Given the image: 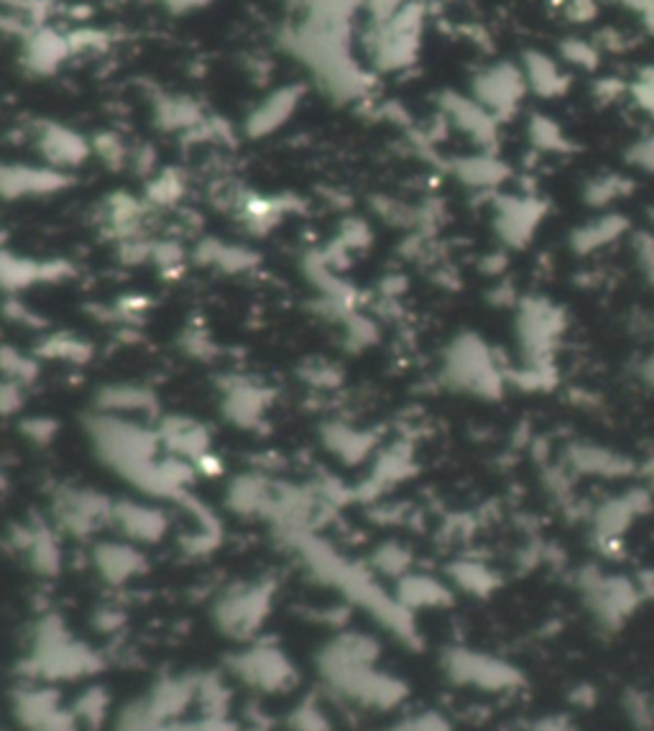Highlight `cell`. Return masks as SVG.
Returning <instances> with one entry per match:
<instances>
[{
    "label": "cell",
    "mask_w": 654,
    "mask_h": 731,
    "mask_svg": "<svg viewBox=\"0 0 654 731\" xmlns=\"http://www.w3.org/2000/svg\"><path fill=\"white\" fill-rule=\"evenodd\" d=\"M84 432H88L100 461L121 479H126L131 486H136L138 492L154 496V499L174 502L182 496L164 473V448L154 425L92 409L84 417Z\"/></svg>",
    "instance_id": "obj_1"
},
{
    "label": "cell",
    "mask_w": 654,
    "mask_h": 731,
    "mask_svg": "<svg viewBox=\"0 0 654 731\" xmlns=\"http://www.w3.org/2000/svg\"><path fill=\"white\" fill-rule=\"evenodd\" d=\"M376 663L379 644L358 632L338 634L317 652V673L335 698L361 709L384 711L402 701L407 686Z\"/></svg>",
    "instance_id": "obj_2"
},
{
    "label": "cell",
    "mask_w": 654,
    "mask_h": 731,
    "mask_svg": "<svg viewBox=\"0 0 654 731\" xmlns=\"http://www.w3.org/2000/svg\"><path fill=\"white\" fill-rule=\"evenodd\" d=\"M422 31L425 5L419 0H411L388 21L371 23L363 46L373 67L381 69V72H399V69L415 65L419 46H422Z\"/></svg>",
    "instance_id": "obj_3"
},
{
    "label": "cell",
    "mask_w": 654,
    "mask_h": 731,
    "mask_svg": "<svg viewBox=\"0 0 654 731\" xmlns=\"http://www.w3.org/2000/svg\"><path fill=\"white\" fill-rule=\"evenodd\" d=\"M274 588L271 583H238L225 591L213 606L215 625L233 640H251L271 611Z\"/></svg>",
    "instance_id": "obj_4"
},
{
    "label": "cell",
    "mask_w": 654,
    "mask_h": 731,
    "mask_svg": "<svg viewBox=\"0 0 654 731\" xmlns=\"http://www.w3.org/2000/svg\"><path fill=\"white\" fill-rule=\"evenodd\" d=\"M34 663L38 673L49 678H75L95 667V655L84 644L75 642L57 619H46L38 632Z\"/></svg>",
    "instance_id": "obj_5"
},
{
    "label": "cell",
    "mask_w": 654,
    "mask_h": 731,
    "mask_svg": "<svg viewBox=\"0 0 654 731\" xmlns=\"http://www.w3.org/2000/svg\"><path fill=\"white\" fill-rule=\"evenodd\" d=\"M233 673L246 686L263 690V694H282L297 681L292 660L274 644H251L248 650L238 652L233 657Z\"/></svg>",
    "instance_id": "obj_6"
},
{
    "label": "cell",
    "mask_w": 654,
    "mask_h": 731,
    "mask_svg": "<svg viewBox=\"0 0 654 731\" xmlns=\"http://www.w3.org/2000/svg\"><path fill=\"white\" fill-rule=\"evenodd\" d=\"M52 509L61 530L77 535V538H88V535L98 532L100 527L111 525L113 517V502L103 494L92 492V488H59L54 494Z\"/></svg>",
    "instance_id": "obj_7"
},
{
    "label": "cell",
    "mask_w": 654,
    "mask_h": 731,
    "mask_svg": "<svg viewBox=\"0 0 654 731\" xmlns=\"http://www.w3.org/2000/svg\"><path fill=\"white\" fill-rule=\"evenodd\" d=\"M525 95V75H521V67L511 65V61H498V65L481 69L476 80H473V100L496 121L511 119L519 111Z\"/></svg>",
    "instance_id": "obj_8"
},
{
    "label": "cell",
    "mask_w": 654,
    "mask_h": 731,
    "mask_svg": "<svg viewBox=\"0 0 654 731\" xmlns=\"http://www.w3.org/2000/svg\"><path fill=\"white\" fill-rule=\"evenodd\" d=\"M446 671L458 686L478 690H506L519 683V673L504 660L481 655V652L455 650L446 657Z\"/></svg>",
    "instance_id": "obj_9"
},
{
    "label": "cell",
    "mask_w": 654,
    "mask_h": 731,
    "mask_svg": "<svg viewBox=\"0 0 654 731\" xmlns=\"http://www.w3.org/2000/svg\"><path fill=\"white\" fill-rule=\"evenodd\" d=\"M448 373L453 376V384L478 394L496 392L498 384H501V373L496 371V363L490 361L484 344L476 338H461L450 348Z\"/></svg>",
    "instance_id": "obj_10"
},
{
    "label": "cell",
    "mask_w": 654,
    "mask_h": 731,
    "mask_svg": "<svg viewBox=\"0 0 654 731\" xmlns=\"http://www.w3.org/2000/svg\"><path fill=\"white\" fill-rule=\"evenodd\" d=\"M75 277V267L65 259L36 261L0 248V290L8 294L23 292L34 284H57Z\"/></svg>",
    "instance_id": "obj_11"
},
{
    "label": "cell",
    "mask_w": 654,
    "mask_h": 731,
    "mask_svg": "<svg viewBox=\"0 0 654 731\" xmlns=\"http://www.w3.org/2000/svg\"><path fill=\"white\" fill-rule=\"evenodd\" d=\"M583 594L594 617L604 627H617L636 606V588L619 575L598 573L596 578L583 583Z\"/></svg>",
    "instance_id": "obj_12"
},
{
    "label": "cell",
    "mask_w": 654,
    "mask_h": 731,
    "mask_svg": "<svg viewBox=\"0 0 654 731\" xmlns=\"http://www.w3.org/2000/svg\"><path fill=\"white\" fill-rule=\"evenodd\" d=\"M157 435L161 440V448L171 456L184 458L192 465L200 461L202 456L213 453V432L205 423L194 419L190 415H159Z\"/></svg>",
    "instance_id": "obj_13"
},
{
    "label": "cell",
    "mask_w": 654,
    "mask_h": 731,
    "mask_svg": "<svg viewBox=\"0 0 654 731\" xmlns=\"http://www.w3.org/2000/svg\"><path fill=\"white\" fill-rule=\"evenodd\" d=\"M69 184H72V175L54 167L0 165V198L3 200L44 198V194L61 192Z\"/></svg>",
    "instance_id": "obj_14"
},
{
    "label": "cell",
    "mask_w": 654,
    "mask_h": 731,
    "mask_svg": "<svg viewBox=\"0 0 654 731\" xmlns=\"http://www.w3.org/2000/svg\"><path fill=\"white\" fill-rule=\"evenodd\" d=\"M95 412L131 419H159L161 404L151 386L105 384L95 396Z\"/></svg>",
    "instance_id": "obj_15"
},
{
    "label": "cell",
    "mask_w": 654,
    "mask_h": 731,
    "mask_svg": "<svg viewBox=\"0 0 654 731\" xmlns=\"http://www.w3.org/2000/svg\"><path fill=\"white\" fill-rule=\"evenodd\" d=\"M111 525L119 527V532L128 542H159L167 535L169 519L164 515V509L154 507V504L144 502H113V517Z\"/></svg>",
    "instance_id": "obj_16"
},
{
    "label": "cell",
    "mask_w": 654,
    "mask_h": 731,
    "mask_svg": "<svg viewBox=\"0 0 654 731\" xmlns=\"http://www.w3.org/2000/svg\"><path fill=\"white\" fill-rule=\"evenodd\" d=\"M38 151L46 159V167L69 172V169L84 165V159L92 154V146L72 128L59 126V123H42L38 126Z\"/></svg>",
    "instance_id": "obj_17"
},
{
    "label": "cell",
    "mask_w": 654,
    "mask_h": 731,
    "mask_svg": "<svg viewBox=\"0 0 654 731\" xmlns=\"http://www.w3.org/2000/svg\"><path fill=\"white\" fill-rule=\"evenodd\" d=\"M221 392H223L221 409L228 423L244 427V430L261 423L263 412L269 407L267 389L246 379H228L223 381Z\"/></svg>",
    "instance_id": "obj_18"
},
{
    "label": "cell",
    "mask_w": 654,
    "mask_h": 731,
    "mask_svg": "<svg viewBox=\"0 0 654 731\" xmlns=\"http://www.w3.org/2000/svg\"><path fill=\"white\" fill-rule=\"evenodd\" d=\"M302 95H305V90H302L300 85H290V88H279L277 92H271L269 98H263L261 103L248 113L246 134L251 138L274 134L277 128H282L284 123L292 119Z\"/></svg>",
    "instance_id": "obj_19"
},
{
    "label": "cell",
    "mask_w": 654,
    "mask_h": 731,
    "mask_svg": "<svg viewBox=\"0 0 654 731\" xmlns=\"http://www.w3.org/2000/svg\"><path fill=\"white\" fill-rule=\"evenodd\" d=\"M92 563H95L100 578L113 583V586H121V583H128L138 573H144L146 558L134 542L111 540L100 542L95 552H92Z\"/></svg>",
    "instance_id": "obj_20"
},
{
    "label": "cell",
    "mask_w": 654,
    "mask_h": 731,
    "mask_svg": "<svg viewBox=\"0 0 654 731\" xmlns=\"http://www.w3.org/2000/svg\"><path fill=\"white\" fill-rule=\"evenodd\" d=\"M544 215V205L529 198H509L498 202V236L511 246H525Z\"/></svg>",
    "instance_id": "obj_21"
},
{
    "label": "cell",
    "mask_w": 654,
    "mask_h": 731,
    "mask_svg": "<svg viewBox=\"0 0 654 731\" xmlns=\"http://www.w3.org/2000/svg\"><path fill=\"white\" fill-rule=\"evenodd\" d=\"M442 113H446L448 121L461 128L465 136H471L473 142H478L481 146L494 144L498 121L488 111H484L473 98H461L448 92V95H442Z\"/></svg>",
    "instance_id": "obj_22"
},
{
    "label": "cell",
    "mask_w": 654,
    "mask_h": 731,
    "mask_svg": "<svg viewBox=\"0 0 654 731\" xmlns=\"http://www.w3.org/2000/svg\"><path fill=\"white\" fill-rule=\"evenodd\" d=\"M521 75H525L527 90H534L542 98L565 95L571 88V75L565 72L563 65L548 57L542 52H527L521 57Z\"/></svg>",
    "instance_id": "obj_23"
},
{
    "label": "cell",
    "mask_w": 654,
    "mask_h": 731,
    "mask_svg": "<svg viewBox=\"0 0 654 731\" xmlns=\"http://www.w3.org/2000/svg\"><path fill=\"white\" fill-rule=\"evenodd\" d=\"M146 200H136L131 194H113V198L105 200L103 205V223L111 236L119 240L126 238H138L144 228V217H146Z\"/></svg>",
    "instance_id": "obj_24"
},
{
    "label": "cell",
    "mask_w": 654,
    "mask_h": 731,
    "mask_svg": "<svg viewBox=\"0 0 654 731\" xmlns=\"http://www.w3.org/2000/svg\"><path fill=\"white\" fill-rule=\"evenodd\" d=\"M15 546L26 552L31 565H34L38 573L52 575V573L59 571V560H61L59 546H57V538H54V532L49 530V527H44V525L21 527Z\"/></svg>",
    "instance_id": "obj_25"
},
{
    "label": "cell",
    "mask_w": 654,
    "mask_h": 731,
    "mask_svg": "<svg viewBox=\"0 0 654 731\" xmlns=\"http://www.w3.org/2000/svg\"><path fill=\"white\" fill-rule=\"evenodd\" d=\"M194 261L202 263V267L210 269H221L228 271V274H238V271H246L256 267L259 256L253 251H248L244 246H233V244H223V240H202L194 251Z\"/></svg>",
    "instance_id": "obj_26"
},
{
    "label": "cell",
    "mask_w": 654,
    "mask_h": 731,
    "mask_svg": "<svg viewBox=\"0 0 654 731\" xmlns=\"http://www.w3.org/2000/svg\"><path fill=\"white\" fill-rule=\"evenodd\" d=\"M19 713L36 731H67L69 719L61 713L49 690H29L19 701Z\"/></svg>",
    "instance_id": "obj_27"
},
{
    "label": "cell",
    "mask_w": 654,
    "mask_h": 731,
    "mask_svg": "<svg viewBox=\"0 0 654 731\" xmlns=\"http://www.w3.org/2000/svg\"><path fill=\"white\" fill-rule=\"evenodd\" d=\"M38 361H61L72 366H84L95 356V346L75 333H52L36 346Z\"/></svg>",
    "instance_id": "obj_28"
},
{
    "label": "cell",
    "mask_w": 654,
    "mask_h": 731,
    "mask_svg": "<svg viewBox=\"0 0 654 731\" xmlns=\"http://www.w3.org/2000/svg\"><path fill=\"white\" fill-rule=\"evenodd\" d=\"M627 230V221L621 215H604L598 221L583 225L573 233V248L578 254H590L596 248L609 246L611 240H617L621 233Z\"/></svg>",
    "instance_id": "obj_29"
},
{
    "label": "cell",
    "mask_w": 654,
    "mask_h": 731,
    "mask_svg": "<svg viewBox=\"0 0 654 731\" xmlns=\"http://www.w3.org/2000/svg\"><path fill=\"white\" fill-rule=\"evenodd\" d=\"M154 113H157V123L164 131H184V134L205 121L200 105L187 98H161Z\"/></svg>",
    "instance_id": "obj_30"
},
{
    "label": "cell",
    "mask_w": 654,
    "mask_h": 731,
    "mask_svg": "<svg viewBox=\"0 0 654 731\" xmlns=\"http://www.w3.org/2000/svg\"><path fill=\"white\" fill-rule=\"evenodd\" d=\"M455 175L458 180H463L471 187H494L506 180L509 169H506L498 159L488 157V154H478V157L455 161Z\"/></svg>",
    "instance_id": "obj_31"
},
{
    "label": "cell",
    "mask_w": 654,
    "mask_h": 731,
    "mask_svg": "<svg viewBox=\"0 0 654 731\" xmlns=\"http://www.w3.org/2000/svg\"><path fill=\"white\" fill-rule=\"evenodd\" d=\"M69 54V42L67 38H59V36H36L29 42V49H26V65L34 69L38 75H46V72H54L65 57Z\"/></svg>",
    "instance_id": "obj_32"
},
{
    "label": "cell",
    "mask_w": 654,
    "mask_h": 731,
    "mask_svg": "<svg viewBox=\"0 0 654 731\" xmlns=\"http://www.w3.org/2000/svg\"><path fill=\"white\" fill-rule=\"evenodd\" d=\"M42 373V361L36 356L21 353L13 346H0V376L11 379L21 386H31Z\"/></svg>",
    "instance_id": "obj_33"
},
{
    "label": "cell",
    "mask_w": 654,
    "mask_h": 731,
    "mask_svg": "<svg viewBox=\"0 0 654 731\" xmlns=\"http://www.w3.org/2000/svg\"><path fill=\"white\" fill-rule=\"evenodd\" d=\"M448 591L425 575H402V598H396L404 609L409 606H438L446 601Z\"/></svg>",
    "instance_id": "obj_34"
},
{
    "label": "cell",
    "mask_w": 654,
    "mask_h": 731,
    "mask_svg": "<svg viewBox=\"0 0 654 731\" xmlns=\"http://www.w3.org/2000/svg\"><path fill=\"white\" fill-rule=\"evenodd\" d=\"M184 194V177L177 169H164L146 187V205L151 207H171L182 200Z\"/></svg>",
    "instance_id": "obj_35"
},
{
    "label": "cell",
    "mask_w": 654,
    "mask_h": 731,
    "mask_svg": "<svg viewBox=\"0 0 654 731\" xmlns=\"http://www.w3.org/2000/svg\"><path fill=\"white\" fill-rule=\"evenodd\" d=\"M629 190H632V182H629L627 177L604 175L586 187V200L590 202V205L604 207V205H611L613 200L627 198Z\"/></svg>",
    "instance_id": "obj_36"
},
{
    "label": "cell",
    "mask_w": 654,
    "mask_h": 731,
    "mask_svg": "<svg viewBox=\"0 0 654 731\" xmlns=\"http://www.w3.org/2000/svg\"><path fill=\"white\" fill-rule=\"evenodd\" d=\"M560 54H563L565 65L580 69H596L601 61V46L586 42V38H565L560 44Z\"/></svg>",
    "instance_id": "obj_37"
},
{
    "label": "cell",
    "mask_w": 654,
    "mask_h": 731,
    "mask_svg": "<svg viewBox=\"0 0 654 731\" xmlns=\"http://www.w3.org/2000/svg\"><path fill=\"white\" fill-rule=\"evenodd\" d=\"M529 134H532V142L544 151L565 149L563 131H560L550 119H542V115H534L532 126H529Z\"/></svg>",
    "instance_id": "obj_38"
},
{
    "label": "cell",
    "mask_w": 654,
    "mask_h": 731,
    "mask_svg": "<svg viewBox=\"0 0 654 731\" xmlns=\"http://www.w3.org/2000/svg\"><path fill=\"white\" fill-rule=\"evenodd\" d=\"M19 427H21L23 438H29L34 446H49V442L57 438V432H59V425L54 423L52 417H42V415L21 419Z\"/></svg>",
    "instance_id": "obj_39"
},
{
    "label": "cell",
    "mask_w": 654,
    "mask_h": 731,
    "mask_svg": "<svg viewBox=\"0 0 654 731\" xmlns=\"http://www.w3.org/2000/svg\"><path fill=\"white\" fill-rule=\"evenodd\" d=\"M386 731H450V727H448V721L440 717V713L422 711V713H411V717L399 719Z\"/></svg>",
    "instance_id": "obj_40"
},
{
    "label": "cell",
    "mask_w": 654,
    "mask_h": 731,
    "mask_svg": "<svg viewBox=\"0 0 654 731\" xmlns=\"http://www.w3.org/2000/svg\"><path fill=\"white\" fill-rule=\"evenodd\" d=\"M182 351L192 359L210 361L215 356V344L210 340L205 328H187L182 336Z\"/></svg>",
    "instance_id": "obj_41"
},
{
    "label": "cell",
    "mask_w": 654,
    "mask_h": 731,
    "mask_svg": "<svg viewBox=\"0 0 654 731\" xmlns=\"http://www.w3.org/2000/svg\"><path fill=\"white\" fill-rule=\"evenodd\" d=\"M90 146H92V151H95L100 159H105L111 167H121L123 161H126V157H128L126 146H123L121 138L113 136V134L98 136L95 142H92Z\"/></svg>",
    "instance_id": "obj_42"
},
{
    "label": "cell",
    "mask_w": 654,
    "mask_h": 731,
    "mask_svg": "<svg viewBox=\"0 0 654 731\" xmlns=\"http://www.w3.org/2000/svg\"><path fill=\"white\" fill-rule=\"evenodd\" d=\"M26 402V386L15 384L11 379L0 376V417L15 415Z\"/></svg>",
    "instance_id": "obj_43"
},
{
    "label": "cell",
    "mask_w": 654,
    "mask_h": 731,
    "mask_svg": "<svg viewBox=\"0 0 654 731\" xmlns=\"http://www.w3.org/2000/svg\"><path fill=\"white\" fill-rule=\"evenodd\" d=\"M151 261L161 271H174L184 263V251L174 240H161V244H154L151 248Z\"/></svg>",
    "instance_id": "obj_44"
},
{
    "label": "cell",
    "mask_w": 654,
    "mask_h": 731,
    "mask_svg": "<svg viewBox=\"0 0 654 731\" xmlns=\"http://www.w3.org/2000/svg\"><path fill=\"white\" fill-rule=\"evenodd\" d=\"M632 95L644 113L654 115V67L644 69L640 80L632 85Z\"/></svg>",
    "instance_id": "obj_45"
},
{
    "label": "cell",
    "mask_w": 654,
    "mask_h": 731,
    "mask_svg": "<svg viewBox=\"0 0 654 731\" xmlns=\"http://www.w3.org/2000/svg\"><path fill=\"white\" fill-rule=\"evenodd\" d=\"M411 0H363V11L371 15V23L388 21L392 15L402 11L404 5H409Z\"/></svg>",
    "instance_id": "obj_46"
},
{
    "label": "cell",
    "mask_w": 654,
    "mask_h": 731,
    "mask_svg": "<svg viewBox=\"0 0 654 731\" xmlns=\"http://www.w3.org/2000/svg\"><path fill=\"white\" fill-rule=\"evenodd\" d=\"M5 315L15 323L26 325V328H44V317H38L34 310H31L29 305H23V302L8 300L5 302Z\"/></svg>",
    "instance_id": "obj_47"
},
{
    "label": "cell",
    "mask_w": 654,
    "mask_h": 731,
    "mask_svg": "<svg viewBox=\"0 0 654 731\" xmlns=\"http://www.w3.org/2000/svg\"><path fill=\"white\" fill-rule=\"evenodd\" d=\"M563 11L573 23H588V21L596 19L598 3H596V0H567Z\"/></svg>",
    "instance_id": "obj_48"
},
{
    "label": "cell",
    "mask_w": 654,
    "mask_h": 731,
    "mask_svg": "<svg viewBox=\"0 0 654 731\" xmlns=\"http://www.w3.org/2000/svg\"><path fill=\"white\" fill-rule=\"evenodd\" d=\"M629 157H632V161L636 167H642V169H647V172H654V136L652 138H644V142H640L632 149V154H629Z\"/></svg>",
    "instance_id": "obj_49"
},
{
    "label": "cell",
    "mask_w": 654,
    "mask_h": 731,
    "mask_svg": "<svg viewBox=\"0 0 654 731\" xmlns=\"http://www.w3.org/2000/svg\"><path fill=\"white\" fill-rule=\"evenodd\" d=\"M167 3L171 8H179V11H187V8H194V5H202V3H207V0H167Z\"/></svg>",
    "instance_id": "obj_50"
},
{
    "label": "cell",
    "mask_w": 654,
    "mask_h": 731,
    "mask_svg": "<svg viewBox=\"0 0 654 731\" xmlns=\"http://www.w3.org/2000/svg\"><path fill=\"white\" fill-rule=\"evenodd\" d=\"M0 240H3V236H0Z\"/></svg>",
    "instance_id": "obj_51"
},
{
    "label": "cell",
    "mask_w": 654,
    "mask_h": 731,
    "mask_svg": "<svg viewBox=\"0 0 654 731\" xmlns=\"http://www.w3.org/2000/svg\"><path fill=\"white\" fill-rule=\"evenodd\" d=\"M652 217H654V213H652Z\"/></svg>",
    "instance_id": "obj_52"
}]
</instances>
